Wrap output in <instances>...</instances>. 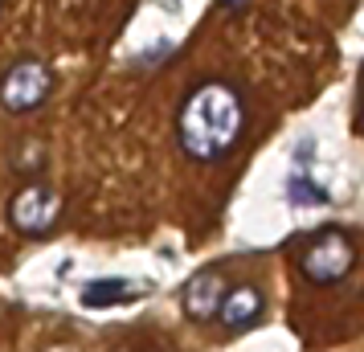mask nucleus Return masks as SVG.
I'll use <instances>...</instances> for the list:
<instances>
[{"mask_svg":"<svg viewBox=\"0 0 364 352\" xmlns=\"http://www.w3.org/2000/svg\"><path fill=\"white\" fill-rule=\"evenodd\" d=\"M295 258H299V270H303L311 283L331 287L356 267V246H352V238L340 234V230H323V234H315Z\"/></svg>","mask_w":364,"mask_h":352,"instance_id":"nucleus-2","label":"nucleus"},{"mask_svg":"<svg viewBox=\"0 0 364 352\" xmlns=\"http://www.w3.org/2000/svg\"><path fill=\"white\" fill-rule=\"evenodd\" d=\"M360 127H364V90H360Z\"/></svg>","mask_w":364,"mask_h":352,"instance_id":"nucleus-9","label":"nucleus"},{"mask_svg":"<svg viewBox=\"0 0 364 352\" xmlns=\"http://www.w3.org/2000/svg\"><path fill=\"white\" fill-rule=\"evenodd\" d=\"M225 291H230V283H225V274L221 270H200V274H193L188 279V287H184V316L188 319H213L217 307H221V299H225Z\"/></svg>","mask_w":364,"mask_h":352,"instance_id":"nucleus-5","label":"nucleus"},{"mask_svg":"<svg viewBox=\"0 0 364 352\" xmlns=\"http://www.w3.org/2000/svg\"><path fill=\"white\" fill-rule=\"evenodd\" d=\"M287 197H291L295 205H328V201H331V193L319 185V181H311L307 172H295V176H291Z\"/></svg>","mask_w":364,"mask_h":352,"instance_id":"nucleus-8","label":"nucleus"},{"mask_svg":"<svg viewBox=\"0 0 364 352\" xmlns=\"http://www.w3.org/2000/svg\"><path fill=\"white\" fill-rule=\"evenodd\" d=\"M58 218H62V197H58L50 185L29 181V185L17 188L13 201H9V221H13V230L25 234V238H50L53 230H58Z\"/></svg>","mask_w":364,"mask_h":352,"instance_id":"nucleus-3","label":"nucleus"},{"mask_svg":"<svg viewBox=\"0 0 364 352\" xmlns=\"http://www.w3.org/2000/svg\"><path fill=\"white\" fill-rule=\"evenodd\" d=\"M246 132V102L230 82H200L188 90L181 115H176V135H181L184 156L200 164L225 160Z\"/></svg>","mask_w":364,"mask_h":352,"instance_id":"nucleus-1","label":"nucleus"},{"mask_svg":"<svg viewBox=\"0 0 364 352\" xmlns=\"http://www.w3.org/2000/svg\"><path fill=\"white\" fill-rule=\"evenodd\" d=\"M50 90H53L50 66L41 58H21L17 66H9V74L0 78V107L13 111V115H25V111H37L50 99Z\"/></svg>","mask_w":364,"mask_h":352,"instance_id":"nucleus-4","label":"nucleus"},{"mask_svg":"<svg viewBox=\"0 0 364 352\" xmlns=\"http://www.w3.org/2000/svg\"><path fill=\"white\" fill-rule=\"evenodd\" d=\"M46 352H74V348H46Z\"/></svg>","mask_w":364,"mask_h":352,"instance_id":"nucleus-10","label":"nucleus"},{"mask_svg":"<svg viewBox=\"0 0 364 352\" xmlns=\"http://www.w3.org/2000/svg\"><path fill=\"white\" fill-rule=\"evenodd\" d=\"M139 295V283L132 279H95L82 287V307H119V303H132Z\"/></svg>","mask_w":364,"mask_h":352,"instance_id":"nucleus-7","label":"nucleus"},{"mask_svg":"<svg viewBox=\"0 0 364 352\" xmlns=\"http://www.w3.org/2000/svg\"><path fill=\"white\" fill-rule=\"evenodd\" d=\"M262 311H266L262 291L254 283H242V287H230V291H225V299L217 307V319H221L230 332H246V328H254V324L262 319Z\"/></svg>","mask_w":364,"mask_h":352,"instance_id":"nucleus-6","label":"nucleus"}]
</instances>
